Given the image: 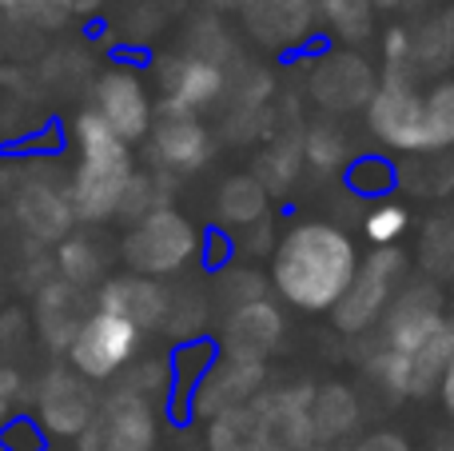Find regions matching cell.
Returning <instances> with one entry per match:
<instances>
[{
	"label": "cell",
	"instance_id": "2",
	"mask_svg": "<svg viewBox=\"0 0 454 451\" xmlns=\"http://www.w3.org/2000/svg\"><path fill=\"white\" fill-rule=\"evenodd\" d=\"M72 140H76V172H72L68 192H72V204H76V216L88 224L120 216L128 184L136 176L128 140L96 108L76 116Z\"/></svg>",
	"mask_w": 454,
	"mask_h": 451
},
{
	"label": "cell",
	"instance_id": "18",
	"mask_svg": "<svg viewBox=\"0 0 454 451\" xmlns=\"http://www.w3.org/2000/svg\"><path fill=\"white\" fill-rule=\"evenodd\" d=\"M279 340H283V316L271 300L239 304V308L227 312L220 328V352L243 360H263V364L279 348Z\"/></svg>",
	"mask_w": 454,
	"mask_h": 451
},
{
	"label": "cell",
	"instance_id": "5",
	"mask_svg": "<svg viewBox=\"0 0 454 451\" xmlns=\"http://www.w3.org/2000/svg\"><path fill=\"white\" fill-rule=\"evenodd\" d=\"M367 128L375 140L395 152H431V128H427V96L415 92L403 68H387L375 100L367 104Z\"/></svg>",
	"mask_w": 454,
	"mask_h": 451
},
{
	"label": "cell",
	"instance_id": "11",
	"mask_svg": "<svg viewBox=\"0 0 454 451\" xmlns=\"http://www.w3.org/2000/svg\"><path fill=\"white\" fill-rule=\"evenodd\" d=\"M311 384H291L259 396V451H315Z\"/></svg>",
	"mask_w": 454,
	"mask_h": 451
},
{
	"label": "cell",
	"instance_id": "41",
	"mask_svg": "<svg viewBox=\"0 0 454 451\" xmlns=\"http://www.w3.org/2000/svg\"><path fill=\"white\" fill-rule=\"evenodd\" d=\"M100 4H104V0H68V8H72V12H76V16L96 12V8H100Z\"/></svg>",
	"mask_w": 454,
	"mask_h": 451
},
{
	"label": "cell",
	"instance_id": "30",
	"mask_svg": "<svg viewBox=\"0 0 454 451\" xmlns=\"http://www.w3.org/2000/svg\"><path fill=\"white\" fill-rule=\"evenodd\" d=\"M363 232H367V240L375 248H395L399 244V236L407 232V208H399V204H375L367 212V220H363Z\"/></svg>",
	"mask_w": 454,
	"mask_h": 451
},
{
	"label": "cell",
	"instance_id": "36",
	"mask_svg": "<svg viewBox=\"0 0 454 451\" xmlns=\"http://www.w3.org/2000/svg\"><path fill=\"white\" fill-rule=\"evenodd\" d=\"M427 264L434 272H454V228H434L427 236Z\"/></svg>",
	"mask_w": 454,
	"mask_h": 451
},
{
	"label": "cell",
	"instance_id": "13",
	"mask_svg": "<svg viewBox=\"0 0 454 451\" xmlns=\"http://www.w3.org/2000/svg\"><path fill=\"white\" fill-rule=\"evenodd\" d=\"M16 220L28 232L36 244H64L72 236V224L80 220L76 204H72V192H64L60 184L44 180V176H28V180L16 188Z\"/></svg>",
	"mask_w": 454,
	"mask_h": 451
},
{
	"label": "cell",
	"instance_id": "39",
	"mask_svg": "<svg viewBox=\"0 0 454 451\" xmlns=\"http://www.w3.org/2000/svg\"><path fill=\"white\" fill-rule=\"evenodd\" d=\"M20 392V376L12 368H0V428L8 423V412H12V400Z\"/></svg>",
	"mask_w": 454,
	"mask_h": 451
},
{
	"label": "cell",
	"instance_id": "38",
	"mask_svg": "<svg viewBox=\"0 0 454 451\" xmlns=\"http://www.w3.org/2000/svg\"><path fill=\"white\" fill-rule=\"evenodd\" d=\"M351 451H411V444L395 431H375V436H363Z\"/></svg>",
	"mask_w": 454,
	"mask_h": 451
},
{
	"label": "cell",
	"instance_id": "32",
	"mask_svg": "<svg viewBox=\"0 0 454 451\" xmlns=\"http://www.w3.org/2000/svg\"><path fill=\"white\" fill-rule=\"evenodd\" d=\"M160 208H164V204H156V180H152V176H144V172H136L132 184H128L124 204H120V216L136 224V220H144V216L160 212Z\"/></svg>",
	"mask_w": 454,
	"mask_h": 451
},
{
	"label": "cell",
	"instance_id": "25",
	"mask_svg": "<svg viewBox=\"0 0 454 451\" xmlns=\"http://www.w3.org/2000/svg\"><path fill=\"white\" fill-rule=\"evenodd\" d=\"M303 136H279L271 148L259 156V168L255 176L263 180L267 192H287L295 184L299 168H303Z\"/></svg>",
	"mask_w": 454,
	"mask_h": 451
},
{
	"label": "cell",
	"instance_id": "20",
	"mask_svg": "<svg viewBox=\"0 0 454 451\" xmlns=\"http://www.w3.org/2000/svg\"><path fill=\"white\" fill-rule=\"evenodd\" d=\"M243 16L263 44H299L311 32L315 0H247Z\"/></svg>",
	"mask_w": 454,
	"mask_h": 451
},
{
	"label": "cell",
	"instance_id": "27",
	"mask_svg": "<svg viewBox=\"0 0 454 451\" xmlns=\"http://www.w3.org/2000/svg\"><path fill=\"white\" fill-rule=\"evenodd\" d=\"M319 12L343 40H363L371 32V16L375 4L371 0H319Z\"/></svg>",
	"mask_w": 454,
	"mask_h": 451
},
{
	"label": "cell",
	"instance_id": "3",
	"mask_svg": "<svg viewBox=\"0 0 454 451\" xmlns=\"http://www.w3.org/2000/svg\"><path fill=\"white\" fill-rule=\"evenodd\" d=\"M200 244H204V236L188 216H180L176 208H160V212L144 216L124 232L120 252H124V264L136 276L160 280L188 268L200 256Z\"/></svg>",
	"mask_w": 454,
	"mask_h": 451
},
{
	"label": "cell",
	"instance_id": "34",
	"mask_svg": "<svg viewBox=\"0 0 454 451\" xmlns=\"http://www.w3.org/2000/svg\"><path fill=\"white\" fill-rule=\"evenodd\" d=\"M0 444L8 451H44L48 436L36 423V415H28V420H8L4 431H0Z\"/></svg>",
	"mask_w": 454,
	"mask_h": 451
},
{
	"label": "cell",
	"instance_id": "44",
	"mask_svg": "<svg viewBox=\"0 0 454 451\" xmlns=\"http://www.w3.org/2000/svg\"><path fill=\"white\" fill-rule=\"evenodd\" d=\"M0 451H8V447H4V444H0Z\"/></svg>",
	"mask_w": 454,
	"mask_h": 451
},
{
	"label": "cell",
	"instance_id": "37",
	"mask_svg": "<svg viewBox=\"0 0 454 451\" xmlns=\"http://www.w3.org/2000/svg\"><path fill=\"white\" fill-rule=\"evenodd\" d=\"M383 56H387V68H407L411 56H415V40H411L407 28H391L383 40Z\"/></svg>",
	"mask_w": 454,
	"mask_h": 451
},
{
	"label": "cell",
	"instance_id": "23",
	"mask_svg": "<svg viewBox=\"0 0 454 451\" xmlns=\"http://www.w3.org/2000/svg\"><path fill=\"white\" fill-rule=\"evenodd\" d=\"M207 447L212 451H259V400L243 407H227L207 420Z\"/></svg>",
	"mask_w": 454,
	"mask_h": 451
},
{
	"label": "cell",
	"instance_id": "7",
	"mask_svg": "<svg viewBox=\"0 0 454 451\" xmlns=\"http://www.w3.org/2000/svg\"><path fill=\"white\" fill-rule=\"evenodd\" d=\"M152 444H156L152 400L120 388L100 404L92 428L76 439V451H152Z\"/></svg>",
	"mask_w": 454,
	"mask_h": 451
},
{
	"label": "cell",
	"instance_id": "22",
	"mask_svg": "<svg viewBox=\"0 0 454 451\" xmlns=\"http://www.w3.org/2000/svg\"><path fill=\"white\" fill-rule=\"evenodd\" d=\"M267 200H271V192L263 188V180L255 172H239L223 180L220 196H215V212L227 228H255L267 216Z\"/></svg>",
	"mask_w": 454,
	"mask_h": 451
},
{
	"label": "cell",
	"instance_id": "4",
	"mask_svg": "<svg viewBox=\"0 0 454 451\" xmlns=\"http://www.w3.org/2000/svg\"><path fill=\"white\" fill-rule=\"evenodd\" d=\"M407 276V256L399 248H375V256L359 264V276L347 288V296L335 304L331 320H335L339 332L359 336L367 328L383 324L387 308L399 296V280Z\"/></svg>",
	"mask_w": 454,
	"mask_h": 451
},
{
	"label": "cell",
	"instance_id": "42",
	"mask_svg": "<svg viewBox=\"0 0 454 451\" xmlns=\"http://www.w3.org/2000/svg\"><path fill=\"white\" fill-rule=\"evenodd\" d=\"M20 4H24V0H0V8H4V12H16Z\"/></svg>",
	"mask_w": 454,
	"mask_h": 451
},
{
	"label": "cell",
	"instance_id": "45",
	"mask_svg": "<svg viewBox=\"0 0 454 451\" xmlns=\"http://www.w3.org/2000/svg\"><path fill=\"white\" fill-rule=\"evenodd\" d=\"M450 420H454V412H450Z\"/></svg>",
	"mask_w": 454,
	"mask_h": 451
},
{
	"label": "cell",
	"instance_id": "29",
	"mask_svg": "<svg viewBox=\"0 0 454 451\" xmlns=\"http://www.w3.org/2000/svg\"><path fill=\"white\" fill-rule=\"evenodd\" d=\"M204 320H207V304L196 292H180V296H172V312H168L164 332L180 344H192L204 332Z\"/></svg>",
	"mask_w": 454,
	"mask_h": 451
},
{
	"label": "cell",
	"instance_id": "24",
	"mask_svg": "<svg viewBox=\"0 0 454 451\" xmlns=\"http://www.w3.org/2000/svg\"><path fill=\"white\" fill-rule=\"evenodd\" d=\"M303 156L319 172H335V168H351V140L343 136V128L331 120H315L303 128Z\"/></svg>",
	"mask_w": 454,
	"mask_h": 451
},
{
	"label": "cell",
	"instance_id": "35",
	"mask_svg": "<svg viewBox=\"0 0 454 451\" xmlns=\"http://www.w3.org/2000/svg\"><path fill=\"white\" fill-rule=\"evenodd\" d=\"M227 296H231V308H239V304H255V300H267V288H263V276H255V272H231L227 276Z\"/></svg>",
	"mask_w": 454,
	"mask_h": 451
},
{
	"label": "cell",
	"instance_id": "28",
	"mask_svg": "<svg viewBox=\"0 0 454 451\" xmlns=\"http://www.w3.org/2000/svg\"><path fill=\"white\" fill-rule=\"evenodd\" d=\"M427 128H431V148L454 144V80H442L427 92Z\"/></svg>",
	"mask_w": 454,
	"mask_h": 451
},
{
	"label": "cell",
	"instance_id": "26",
	"mask_svg": "<svg viewBox=\"0 0 454 451\" xmlns=\"http://www.w3.org/2000/svg\"><path fill=\"white\" fill-rule=\"evenodd\" d=\"M56 268L68 284L76 288H92L104 280V252L96 240H64L60 252H56Z\"/></svg>",
	"mask_w": 454,
	"mask_h": 451
},
{
	"label": "cell",
	"instance_id": "16",
	"mask_svg": "<svg viewBox=\"0 0 454 451\" xmlns=\"http://www.w3.org/2000/svg\"><path fill=\"white\" fill-rule=\"evenodd\" d=\"M100 312L128 320L140 332H164L168 312H172V292L152 276H112L100 288Z\"/></svg>",
	"mask_w": 454,
	"mask_h": 451
},
{
	"label": "cell",
	"instance_id": "33",
	"mask_svg": "<svg viewBox=\"0 0 454 451\" xmlns=\"http://www.w3.org/2000/svg\"><path fill=\"white\" fill-rule=\"evenodd\" d=\"M16 16L36 24V28H60V24H68V16H76V12L68 8V0H24V4L16 8Z\"/></svg>",
	"mask_w": 454,
	"mask_h": 451
},
{
	"label": "cell",
	"instance_id": "8",
	"mask_svg": "<svg viewBox=\"0 0 454 451\" xmlns=\"http://www.w3.org/2000/svg\"><path fill=\"white\" fill-rule=\"evenodd\" d=\"M96 412V392L92 380L76 372V368H52L36 388V423L44 428L48 439H80L92 428Z\"/></svg>",
	"mask_w": 454,
	"mask_h": 451
},
{
	"label": "cell",
	"instance_id": "21",
	"mask_svg": "<svg viewBox=\"0 0 454 451\" xmlns=\"http://www.w3.org/2000/svg\"><path fill=\"white\" fill-rule=\"evenodd\" d=\"M359 420H363L359 396H355L347 384H323V388H315L311 423H315V444L319 447H331V444H339V439L355 436Z\"/></svg>",
	"mask_w": 454,
	"mask_h": 451
},
{
	"label": "cell",
	"instance_id": "40",
	"mask_svg": "<svg viewBox=\"0 0 454 451\" xmlns=\"http://www.w3.org/2000/svg\"><path fill=\"white\" fill-rule=\"evenodd\" d=\"M439 396H442V404H447V412H454V364L447 368V376H442Z\"/></svg>",
	"mask_w": 454,
	"mask_h": 451
},
{
	"label": "cell",
	"instance_id": "1",
	"mask_svg": "<svg viewBox=\"0 0 454 451\" xmlns=\"http://www.w3.org/2000/svg\"><path fill=\"white\" fill-rule=\"evenodd\" d=\"M359 276V252L335 224H295L271 252V284L299 312H335Z\"/></svg>",
	"mask_w": 454,
	"mask_h": 451
},
{
	"label": "cell",
	"instance_id": "43",
	"mask_svg": "<svg viewBox=\"0 0 454 451\" xmlns=\"http://www.w3.org/2000/svg\"><path fill=\"white\" fill-rule=\"evenodd\" d=\"M315 451H331V447H315Z\"/></svg>",
	"mask_w": 454,
	"mask_h": 451
},
{
	"label": "cell",
	"instance_id": "31",
	"mask_svg": "<svg viewBox=\"0 0 454 451\" xmlns=\"http://www.w3.org/2000/svg\"><path fill=\"white\" fill-rule=\"evenodd\" d=\"M347 180L359 196H383V192L395 188V168L383 156H359L347 168Z\"/></svg>",
	"mask_w": 454,
	"mask_h": 451
},
{
	"label": "cell",
	"instance_id": "15",
	"mask_svg": "<svg viewBox=\"0 0 454 451\" xmlns=\"http://www.w3.org/2000/svg\"><path fill=\"white\" fill-rule=\"evenodd\" d=\"M96 112L124 136L128 144L152 136V120H156V108L148 100V88L136 76L132 68H112L100 76L96 84Z\"/></svg>",
	"mask_w": 454,
	"mask_h": 451
},
{
	"label": "cell",
	"instance_id": "19",
	"mask_svg": "<svg viewBox=\"0 0 454 451\" xmlns=\"http://www.w3.org/2000/svg\"><path fill=\"white\" fill-rule=\"evenodd\" d=\"M88 320L84 288L68 284L64 276H52L36 292V332L52 352H68L76 344L80 328Z\"/></svg>",
	"mask_w": 454,
	"mask_h": 451
},
{
	"label": "cell",
	"instance_id": "14",
	"mask_svg": "<svg viewBox=\"0 0 454 451\" xmlns=\"http://www.w3.org/2000/svg\"><path fill=\"white\" fill-rule=\"evenodd\" d=\"M379 84L371 64L355 52H331L311 68V96L331 112H355L375 100Z\"/></svg>",
	"mask_w": 454,
	"mask_h": 451
},
{
	"label": "cell",
	"instance_id": "6",
	"mask_svg": "<svg viewBox=\"0 0 454 451\" xmlns=\"http://www.w3.org/2000/svg\"><path fill=\"white\" fill-rule=\"evenodd\" d=\"M136 348H140V328L96 308L80 328L76 344L68 348V368H76L84 380L100 384L124 372L136 360Z\"/></svg>",
	"mask_w": 454,
	"mask_h": 451
},
{
	"label": "cell",
	"instance_id": "9",
	"mask_svg": "<svg viewBox=\"0 0 454 451\" xmlns=\"http://www.w3.org/2000/svg\"><path fill=\"white\" fill-rule=\"evenodd\" d=\"M447 312H442V292L431 284H411L395 296V304L383 316V332H379V348L415 356L427 340L447 328Z\"/></svg>",
	"mask_w": 454,
	"mask_h": 451
},
{
	"label": "cell",
	"instance_id": "10",
	"mask_svg": "<svg viewBox=\"0 0 454 451\" xmlns=\"http://www.w3.org/2000/svg\"><path fill=\"white\" fill-rule=\"evenodd\" d=\"M267 364L263 360H243V356H215L212 368L200 376V384L188 392V407L204 420H215L227 407L255 404L263 396Z\"/></svg>",
	"mask_w": 454,
	"mask_h": 451
},
{
	"label": "cell",
	"instance_id": "12",
	"mask_svg": "<svg viewBox=\"0 0 454 451\" xmlns=\"http://www.w3.org/2000/svg\"><path fill=\"white\" fill-rule=\"evenodd\" d=\"M152 152L172 172H200L212 160V132L200 120V112L176 108L164 100L156 108V120H152Z\"/></svg>",
	"mask_w": 454,
	"mask_h": 451
},
{
	"label": "cell",
	"instance_id": "17",
	"mask_svg": "<svg viewBox=\"0 0 454 451\" xmlns=\"http://www.w3.org/2000/svg\"><path fill=\"white\" fill-rule=\"evenodd\" d=\"M160 88H164L168 104L200 112V108H212L220 96H227V72L220 64L204 60V56L180 52L160 64Z\"/></svg>",
	"mask_w": 454,
	"mask_h": 451
}]
</instances>
